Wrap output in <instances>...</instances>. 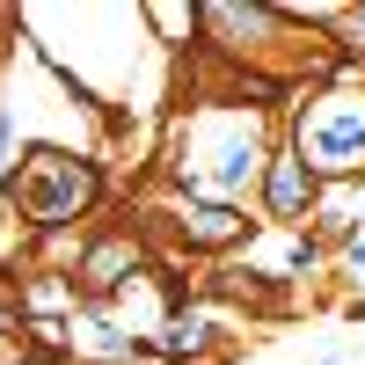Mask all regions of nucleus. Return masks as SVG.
<instances>
[{"label": "nucleus", "instance_id": "nucleus-5", "mask_svg": "<svg viewBox=\"0 0 365 365\" xmlns=\"http://www.w3.org/2000/svg\"><path fill=\"white\" fill-rule=\"evenodd\" d=\"M241 227L249 220H241L234 205H190L182 212V234H190L197 249H227V241H241Z\"/></svg>", "mask_w": 365, "mask_h": 365}, {"label": "nucleus", "instance_id": "nucleus-4", "mask_svg": "<svg viewBox=\"0 0 365 365\" xmlns=\"http://www.w3.org/2000/svg\"><path fill=\"white\" fill-rule=\"evenodd\" d=\"M132 263H139V241H132V234H110V241H96V249H88V263H81V292L110 299L117 285L132 278Z\"/></svg>", "mask_w": 365, "mask_h": 365}, {"label": "nucleus", "instance_id": "nucleus-2", "mask_svg": "<svg viewBox=\"0 0 365 365\" xmlns=\"http://www.w3.org/2000/svg\"><path fill=\"white\" fill-rule=\"evenodd\" d=\"M299 154H307L314 175H351V168H365V103L329 96V103L307 117V132H299Z\"/></svg>", "mask_w": 365, "mask_h": 365}, {"label": "nucleus", "instance_id": "nucleus-3", "mask_svg": "<svg viewBox=\"0 0 365 365\" xmlns=\"http://www.w3.org/2000/svg\"><path fill=\"white\" fill-rule=\"evenodd\" d=\"M314 190H322V175L307 168V154H270V161H263V197H270L278 220H307Z\"/></svg>", "mask_w": 365, "mask_h": 365}, {"label": "nucleus", "instance_id": "nucleus-6", "mask_svg": "<svg viewBox=\"0 0 365 365\" xmlns=\"http://www.w3.org/2000/svg\"><path fill=\"white\" fill-rule=\"evenodd\" d=\"M168 351H175V358H197V351H205V322H197V314H175V322H168Z\"/></svg>", "mask_w": 365, "mask_h": 365}, {"label": "nucleus", "instance_id": "nucleus-7", "mask_svg": "<svg viewBox=\"0 0 365 365\" xmlns=\"http://www.w3.org/2000/svg\"><path fill=\"white\" fill-rule=\"evenodd\" d=\"M358 270H365V249H358Z\"/></svg>", "mask_w": 365, "mask_h": 365}, {"label": "nucleus", "instance_id": "nucleus-1", "mask_svg": "<svg viewBox=\"0 0 365 365\" xmlns=\"http://www.w3.org/2000/svg\"><path fill=\"white\" fill-rule=\"evenodd\" d=\"M96 190H103V175H96V161H81V154H58V146H37L15 175H8V205L22 212L29 227H66V220H81L88 205H96Z\"/></svg>", "mask_w": 365, "mask_h": 365}]
</instances>
